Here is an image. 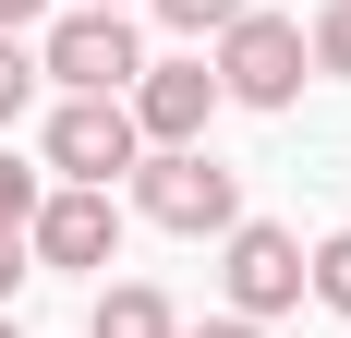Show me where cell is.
<instances>
[{"label": "cell", "mask_w": 351, "mask_h": 338, "mask_svg": "<svg viewBox=\"0 0 351 338\" xmlns=\"http://www.w3.org/2000/svg\"><path fill=\"white\" fill-rule=\"evenodd\" d=\"M25 97H36V49L0 36V121H25Z\"/></svg>", "instance_id": "obj_12"}, {"label": "cell", "mask_w": 351, "mask_h": 338, "mask_svg": "<svg viewBox=\"0 0 351 338\" xmlns=\"http://www.w3.org/2000/svg\"><path fill=\"white\" fill-rule=\"evenodd\" d=\"M36 12H49V0H0V36H25V25H36Z\"/></svg>", "instance_id": "obj_16"}, {"label": "cell", "mask_w": 351, "mask_h": 338, "mask_svg": "<svg viewBox=\"0 0 351 338\" xmlns=\"http://www.w3.org/2000/svg\"><path fill=\"white\" fill-rule=\"evenodd\" d=\"M121 109H134V133L145 145H206V121L230 97H218V73L206 61H145L134 85H121Z\"/></svg>", "instance_id": "obj_6"}, {"label": "cell", "mask_w": 351, "mask_h": 338, "mask_svg": "<svg viewBox=\"0 0 351 338\" xmlns=\"http://www.w3.org/2000/svg\"><path fill=\"white\" fill-rule=\"evenodd\" d=\"M121 181H134V218H158V230H182V242H206V230L243 218V181H230L206 145H145Z\"/></svg>", "instance_id": "obj_1"}, {"label": "cell", "mask_w": 351, "mask_h": 338, "mask_svg": "<svg viewBox=\"0 0 351 338\" xmlns=\"http://www.w3.org/2000/svg\"><path fill=\"white\" fill-rule=\"evenodd\" d=\"M25 266H36V254H25V230H0V314H12V290H25Z\"/></svg>", "instance_id": "obj_14"}, {"label": "cell", "mask_w": 351, "mask_h": 338, "mask_svg": "<svg viewBox=\"0 0 351 338\" xmlns=\"http://www.w3.org/2000/svg\"><path fill=\"white\" fill-rule=\"evenodd\" d=\"M134 157H145V133H134L121 97H61V109H49V169H61V181H97V194H109Z\"/></svg>", "instance_id": "obj_5"}, {"label": "cell", "mask_w": 351, "mask_h": 338, "mask_svg": "<svg viewBox=\"0 0 351 338\" xmlns=\"http://www.w3.org/2000/svg\"><path fill=\"white\" fill-rule=\"evenodd\" d=\"M134 73H145V49L121 12H61L49 49H36V85H61V97H121Z\"/></svg>", "instance_id": "obj_3"}, {"label": "cell", "mask_w": 351, "mask_h": 338, "mask_svg": "<svg viewBox=\"0 0 351 338\" xmlns=\"http://www.w3.org/2000/svg\"><path fill=\"white\" fill-rule=\"evenodd\" d=\"M61 12H121V0H61Z\"/></svg>", "instance_id": "obj_17"}, {"label": "cell", "mask_w": 351, "mask_h": 338, "mask_svg": "<svg viewBox=\"0 0 351 338\" xmlns=\"http://www.w3.org/2000/svg\"><path fill=\"white\" fill-rule=\"evenodd\" d=\"M85 338H182V314L145 290V278H121V290H97V314H85Z\"/></svg>", "instance_id": "obj_8"}, {"label": "cell", "mask_w": 351, "mask_h": 338, "mask_svg": "<svg viewBox=\"0 0 351 338\" xmlns=\"http://www.w3.org/2000/svg\"><path fill=\"white\" fill-rule=\"evenodd\" d=\"M254 0H158V25L170 36H218V25H243Z\"/></svg>", "instance_id": "obj_11"}, {"label": "cell", "mask_w": 351, "mask_h": 338, "mask_svg": "<svg viewBox=\"0 0 351 338\" xmlns=\"http://www.w3.org/2000/svg\"><path fill=\"white\" fill-rule=\"evenodd\" d=\"M0 338H12V314H0Z\"/></svg>", "instance_id": "obj_18"}, {"label": "cell", "mask_w": 351, "mask_h": 338, "mask_svg": "<svg viewBox=\"0 0 351 338\" xmlns=\"http://www.w3.org/2000/svg\"><path fill=\"white\" fill-rule=\"evenodd\" d=\"M182 338H267V326H243V314H206V326H182Z\"/></svg>", "instance_id": "obj_15"}, {"label": "cell", "mask_w": 351, "mask_h": 338, "mask_svg": "<svg viewBox=\"0 0 351 338\" xmlns=\"http://www.w3.org/2000/svg\"><path fill=\"white\" fill-rule=\"evenodd\" d=\"M36 194H49V181H36V169L0 145V230H25V218H36Z\"/></svg>", "instance_id": "obj_13"}, {"label": "cell", "mask_w": 351, "mask_h": 338, "mask_svg": "<svg viewBox=\"0 0 351 338\" xmlns=\"http://www.w3.org/2000/svg\"><path fill=\"white\" fill-rule=\"evenodd\" d=\"M303 25L291 12H243V25H218V97H243V109H291L303 97Z\"/></svg>", "instance_id": "obj_2"}, {"label": "cell", "mask_w": 351, "mask_h": 338, "mask_svg": "<svg viewBox=\"0 0 351 338\" xmlns=\"http://www.w3.org/2000/svg\"><path fill=\"white\" fill-rule=\"evenodd\" d=\"M230 254H218V290H230V314L243 326H267V314H291L303 302V242L279 230V218H230Z\"/></svg>", "instance_id": "obj_4"}, {"label": "cell", "mask_w": 351, "mask_h": 338, "mask_svg": "<svg viewBox=\"0 0 351 338\" xmlns=\"http://www.w3.org/2000/svg\"><path fill=\"white\" fill-rule=\"evenodd\" d=\"M303 61H315V73H339V85H351V0H327L315 25H303Z\"/></svg>", "instance_id": "obj_9"}, {"label": "cell", "mask_w": 351, "mask_h": 338, "mask_svg": "<svg viewBox=\"0 0 351 338\" xmlns=\"http://www.w3.org/2000/svg\"><path fill=\"white\" fill-rule=\"evenodd\" d=\"M25 254H36V266H109V254H121V205H109L97 181H61V194H36Z\"/></svg>", "instance_id": "obj_7"}, {"label": "cell", "mask_w": 351, "mask_h": 338, "mask_svg": "<svg viewBox=\"0 0 351 338\" xmlns=\"http://www.w3.org/2000/svg\"><path fill=\"white\" fill-rule=\"evenodd\" d=\"M303 290H315V302H339V314H351V230H327L315 254H303Z\"/></svg>", "instance_id": "obj_10"}]
</instances>
